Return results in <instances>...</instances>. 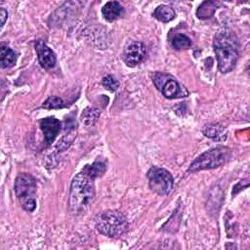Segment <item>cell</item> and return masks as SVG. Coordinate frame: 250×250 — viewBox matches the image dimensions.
I'll return each mask as SVG.
<instances>
[{
    "mask_svg": "<svg viewBox=\"0 0 250 250\" xmlns=\"http://www.w3.org/2000/svg\"><path fill=\"white\" fill-rule=\"evenodd\" d=\"M96 228L102 233L109 237H115L128 229L126 217L119 211L107 210L100 213L96 218Z\"/></svg>",
    "mask_w": 250,
    "mask_h": 250,
    "instance_id": "obj_3",
    "label": "cell"
},
{
    "mask_svg": "<svg viewBox=\"0 0 250 250\" xmlns=\"http://www.w3.org/2000/svg\"><path fill=\"white\" fill-rule=\"evenodd\" d=\"M172 45L176 50H186L191 46V40L185 34H177L172 40Z\"/></svg>",
    "mask_w": 250,
    "mask_h": 250,
    "instance_id": "obj_18",
    "label": "cell"
},
{
    "mask_svg": "<svg viewBox=\"0 0 250 250\" xmlns=\"http://www.w3.org/2000/svg\"><path fill=\"white\" fill-rule=\"evenodd\" d=\"M102 84L106 90H108L110 92L116 91L119 87V82L112 75L104 76L102 80Z\"/></svg>",
    "mask_w": 250,
    "mask_h": 250,
    "instance_id": "obj_20",
    "label": "cell"
},
{
    "mask_svg": "<svg viewBox=\"0 0 250 250\" xmlns=\"http://www.w3.org/2000/svg\"><path fill=\"white\" fill-rule=\"evenodd\" d=\"M231 156V150L226 146L214 147L200 154L195 158L188 169V173L197 172L200 170L214 169L225 164Z\"/></svg>",
    "mask_w": 250,
    "mask_h": 250,
    "instance_id": "obj_5",
    "label": "cell"
},
{
    "mask_svg": "<svg viewBox=\"0 0 250 250\" xmlns=\"http://www.w3.org/2000/svg\"><path fill=\"white\" fill-rule=\"evenodd\" d=\"M123 13V7L117 1L106 2L102 8V14L107 21L117 20Z\"/></svg>",
    "mask_w": 250,
    "mask_h": 250,
    "instance_id": "obj_11",
    "label": "cell"
},
{
    "mask_svg": "<svg viewBox=\"0 0 250 250\" xmlns=\"http://www.w3.org/2000/svg\"><path fill=\"white\" fill-rule=\"evenodd\" d=\"M83 170L90 175L93 179H97L98 177L102 176L105 171V164L101 161H96L92 164L85 165L83 167Z\"/></svg>",
    "mask_w": 250,
    "mask_h": 250,
    "instance_id": "obj_17",
    "label": "cell"
},
{
    "mask_svg": "<svg viewBox=\"0 0 250 250\" xmlns=\"http://www.w3.org/2000/svg\"><path fill=\"white\" fill-rule=\"evenodd\" d=\"M15 193L22 208L32 212L36 208V181L33 176L27 173H21L17 176L14 186Z\"/></svg>",
    "mask_w": 250,
    "mask_h": 250,
    "instance_id": "obj_4",
    "label": "cell"
},
{
    "mask_svg": "<svg viewBox=\"0 0 250 250\" xmlns=\"http://www.w3.org/2000/svg\"><path fill=\"white\" fill-rule=\"evenodd\" d=\"M8 17V13L7 11L4 9V8H0V19H1V28L3 27L5 21H6V19Z\"/></svg>",
    "mask_w": 250,
    "mask_h": 250,
    "instance_id": "obj_21",
    "label": "cell"
},
{
    "mask_svg": "<svg viewBox=\"0 0 250 250\" xmlns=\"http://www.w3.org/2000/svg\"><path fill=\"white\" fill-rule=\"evenodd\" d=\"M0 59L2 67H12L17 62L16 53L5 43L0 45Z\"/></svg>",
    "mask_w": 250,
    "mask_h": 250,
    "instance_id": "obj_13",
    "label": "cell"
},
{
    "mask_svg": "<svg viewBox=\"0 0 250 250\" xmlns=\"http://www.w3.org/2000/svg\"><path fill=\"white\" fill-rule=\"evenodd\" d=\"M66 105L64 104V102L56 96H51L49 97L42 104V107L48 108V109H59V108H62L65 107Z\"/></svg>",
    "mask_w": 250,
    "mask_h": 250,
    "instance_id": "obj_19",
    "label": "cell"
},
{
    "mask_svg": "<svg viewBox=\"0 0 250 250\" xmlns=\"http://www.w3.org/2000/svg\"><path fill=\"white\" fill-rule=\"evenodd\" d=\"M146 54V47L144 43L139 41L130 42L124 50L123 60L129 66H136L141 63Z\"/></svg>",
    "mask_w": 250,
    "mask_h": 250,
    "instance_id": "obj_8",
    "label": "cell"
},
{
    "mask_svg": "<svg viewBox=\"0 0 250 250\" xmlns=\"http://www.w3.org/2000/svg\"><path fill=\"white\" fill-rule=\"evenodd\" d=\"M152 81L156 88L167 99L183 98L188 95V92L169 74L157 72L152 76Z\"/></svg>",
    "mask_w": 250,
    "mask_h": 250,
    "instance_id": "obj_6",
    "label": "cell"
},
{
    "mask_svg": "<svg viewBox=\"0 0 250 250\" xmlns=\"http://www.w3.org/2000/svg\"><path fill=\"white\" fill-rule=\"evenodd\" d=\"M35 50L38 56L40 65L45 69H50L56 64V55L53 50L48 47L43 40H38L35 43Z\"/></svg>",
    "mask_w": 250,
    "mask_h": 250,
    "instance_id": "obj_10",
    "label": "cell"
},
{
    "mask_svg": "<svg viewBox=\"0 0 250 250\" xmlns=\"http://www.w3.org/2000/svg\"><path fill=\"white\" fill-rule=\"evenodd\" d=\"M175 16L176 14L174 9L168 5H160L153 12V17L162 22H168L172 21Z\"/></svg>",
    "mask_w": 250,
    "mask_h": 250,
    "instance_id": "obj_15",
    "label": "cell"
},
{
    "mask_svg": "<svg viewBox=\"0 0 250 250\" xmlns=\"http://www.w3.org/2000/svg\"><path fill=\"white\" fill-rule=\"evenodd\" d=\"M100 116V110L96 107H86L81 113V121L86 126H93Z\"/></svg>",
    "mask_w": 250,
    "mask_h": 250,
    "instance_id": "obj_16",
    "label": "cell"
},
{
    "mask_svg": "<svg viewBox=\"0 0 250 250\" xmlns=\"http://www.w3.org/2000/svg\"><path fill=\"white\" fill-rule=\"evenodd\" d=\"M214 51L216 54L218 68L222 73L231 71L239 58L235 40L225 32L218 33L214 38Z\"/></svg>",
    "mask_w": 250,
    "mask_h": 250,
    "instance_id": "obj_2",
    "label": "cell"
},
{
    "mask_svg": "<svg viewBox=\"0 0 250 250\" xmlns=\"http://www.w3.org/2000/svg\"><path fill=\"white\" fill-rule=\"evenodd\" d=\"M95 179L83 169L74 176L69 190V209L79 215L88 210L95 198Z\"/></svg>",
    "mask_w": 250,
    "mask_h": 250,
    "instance_id": "obj_1",
    "label": "cell"
},
{
    "mask_svg": "<svg viewBox=\"0 0 250 250\" xmlns=\"http://www.w3.org/2000/svg\"><path fill=\"white\" fill-rule=\"evenodd\" d=\"M40 128L44 135V144L49 146L61 131V121L53 116L43 118L39 121Z\"/></svg>",
    "mask_w": 250,
    "mask_h": 250,
    "instance_id": "obj_9",
    "label": "cell"
},
{
    "mask_svg": "<svg viewBox=\"0 0 250 250\" xmlns=\"http://www.w3.org/2000/svg\"><path fill=\"white\" fill-rule=\"evenodd\" d=\"M202 133L207 138H210L215 142H223L227 139L228 136L227 130L219 124L205 125L202 129Z\"/></svg>",
    "mask_w": 250,
    "mask_h": 250,
    "instance_id": "obj_12",
    "label": "cell"
},
{
    "mask_svg": "<svg viewBox=\"0 0 250 250\" xmlns=\"http://www.w3.org/2000/svg\"><path fill=\"white\" fill-rule=\"evenodd\" d=\"M220 3L218 1H206L203 2L197 9L196 16L199 19H208L213 16L217 8H219Z\"/></svg>",
    "mask_w": 250,
    "mask_h": 250,
    "instance_id": "obj_14",
    "label": "cell"
},
{
    "mask_svg": "<svg viewBox=\"0 0 250 250\" xmlns=\"http://www.w3.org/2000/svg\"><path fill=\"white\" fill-rule=\"evenodd\" d=\"M147 178L150 189L159 195H167L173 188V177L163 168L152 167L147 173Z\"/></svg>",
    "mask_w": 250,
    "mask_h": 250,
    "instance_id": "obj_7",
    "label": "cell"
}]
</instances>
